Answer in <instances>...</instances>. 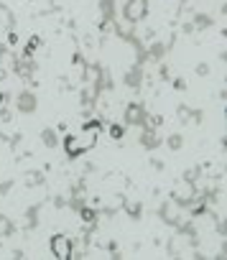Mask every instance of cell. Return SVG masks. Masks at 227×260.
Masks as SVG:
<instances>
[{
  "instance_id": "cell-1",
  "label": "cell",
  "mask_w": 227,
  "mask_h": 260,
  "mask_svg": "<svg viewBox=\"0 0 227 260\" xmlns=\"http://www.w3.org/2000/svg\"><path fill=\"white\" fill-rule=\"evenodd\" d=\"M97 135H100V123L97 120H92L90 125H85L82 128V133L80 135H69L66 138V143H64V151H66V156H80V153H85V151H90V148L97 143Z\"/></svg>"
},
{
  "instance_id": "cell-2",
  "label": "cell",
  "mask_w": 227,
  "mask_h": 260,
  "mask_svg": "<svg viewBox=\"0 0 227 260\" xmlns=\"http://www.w3.org/2000/svg\"><path fill=\"white\" fill-rule=\"evenodd\" d=\"M51 252H54V257H59V260H69V257L74 255L71 240H69L66 235H54V237H51Z\"/></svg>"
},
{
  "instance_id": "cell-3",
  "label": "cell",
  "mask_w": 227,
  "mask_h": 260,
  "mask_svg": "<svg viewBox=\"0 0 227 260\" xmlns=\"http://www.w3.org/2000/svg\"><path fill=\"white\" fill-rule=\"evenodd\" d=\"M145 8H148L145 0H130V3L125 6V18H128V21H133V23H138V21H143Z\"/></svg>"
},
{
  "instance_id": "cell-4",
  "label": "cell",
  "mask_w": 227,
  "mask_h": 260,
  "mask_svg": "<svg viewBox=\"0 0 227 260\" xmlns=\"http://www.w3.org/2000/svg\"><path fill=\"white\" fill-rule=\"evenodd\" d=\"M192 194H194V189L189 187V184H184V187H176V199H192Z\"/></svg>"
},
{
  "instance_id": "cell-5",
  "label": "cell",
  "mask_w": 227,
  "mask_h": 260,
  "mask_svg": "<svg viewBox=\"0 0 227 260\" xmlns=\"http://www.w3.org/2000/svg\"><path fill=\"white\" fill-rule=\"evenodd\" d=\"M140 115H143V110H140L138 105H133V107L128 110V115H125V118H128V123H135V120H138Z\"/></svg>"
}]
</instances>
